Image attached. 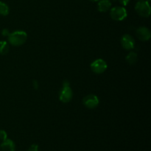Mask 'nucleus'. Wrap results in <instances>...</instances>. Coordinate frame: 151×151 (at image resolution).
Instances as JSON below:
<instances>
[{
	"instance_id": "1",
	"label": "nucleus",
	"mask_w": 151,
	"mask_h": 151,
	"mask_svg": "<svg viewBox=\"0 0 151 151\" xmlns=\"http://www.w3.org/2000/svg\"><path fill=\"white\" fill-rule=\"evenodd\" d=\"M7 38L11 45L19 47L24 44L27 38V35L24 31H16L9 34Z\"/></svg>"
},
{
	"instance_id": "16",
	"label": "nucleus",
	"mask_w": 151,
	"mask_h": 151,
	"mask_svg": "<svg viewBox=\"0 0 151 151\" xmlns=\"http://www.w3.org/2000/svg\"><path fill=\"white\" fill-rule=\"evenodd\" d=\"M119 3H120L121 4H122L123 6H126L129 4L130 0H119Z\"/></svg>"
},
{
	"instance_id": "2",
	"label": "nucleus",
	"mask_w": 151,
	"mask_h": 151,
	"mask_svg": "<svg viewBox=\"0 0 151 151\" xmlns=\"http://www.w3.org/2000/svg\"><path fill=\"white\" fill-rule=\"evenodd\" d=\"M73 97L72 88L69 86V82L68 81H63V87L59 93V99L63 103H67L72 100Z\"/></svg>"
},
{
	"instance_id": "19",
	"label": "nucleus",
	"mask_w": 151,
	"mask_h": 151,
	"mask_svg": "<svg viewBox=\"0 0 151 151\" xmlns=\"http://www.w3.org/2000/svg\"><path fill=\"white\" fill-rule=\"evenodd\" d=\"M90 1H100V0H90Z\"/></svg>"
},
{
	"instance_id": "15",
	"label": "nucleus",
	"mask_w": 151,
	"mask_h": 151,
	"mask_svg": "<svg viewBox=\"0 0 151 151\" xmlns=\"http://www.w3.org/2000/svg\"><path fill=\"white\" fill-rule=\"evenodd\" d=\"M38 149H39V147H38V145L33 144L30 145V147L28 148L27 151H38Z\"/></svg>"
},
{
	"instance_id": "4",
	"label": "nucleus",
	"mask_w": 151,
	"mask_h": 151,
	"mask_svg": "<svg viewBox=\"0 0 151 151\" xmlns=\"http://www.w3.org/2000/svg\"><path fill=\"white\" fill-rule=\"evenodd\" d=\"M110 16L112 19L114 21H122L127 17L128 13H127L126 9L124 7L121 6H116L111 9Z\"/></svg>"
},
{
	"instance_id": "14",
	"label": "nucleus",
	"mask_w": 151,
	"mask_h": 151,
	"mask_svg": "<svg viewBox=\"0 0 151 151\" xmlns=\"http://www.w3.org/2000/svg\"><path fill=\"white\" fill-rule=\"evenodd\" d=\"M7 138V134L4 130H1L0 129V140L1 141H4V139Z\"/></svg>"
},
{
	"instance_id": "13",
	"label": "nucleus",
	"mask_w": 151,
	"mask_h": 151,
	"mask_svg": "<svg viewBox=\"0 0 151 151\" xmlns=\"http://www.w3.org/2000/svg\"><path fill=\"white\" fill-rule=\"evenodd\" d=\"M9 51V46L6 41H0V54L6 55Z\"/></svg>"
},
{
	"instance_id": "11",
	"label": "nucleus",
	"mask_w": 151,
	"mask_h": 151,
	"mask_svg": "<svg viewBox=\"0 0 151 151\" xmlns=\"http://www.w3.org/2000/svg\"><path fill=\"white\" fill-rule=\"evenodd\" d=\"M126 61L128 62L129 64L133 65L135 64L137 61V54L134 52H131L128 54L126 56Z\"/></svg>"
},
{
	"instance_id": "9",
	"label": "nucleus",
	"mask_w": 151,
	"mask_h": 151,
	"mask_svg": "<svg viewBox=\"0 0 151 151\" xmlns=\"http://www.w3.org/2000/svg\"><path fill=\"white\" fill-rule=\"evenodd\" d=\"M0 148L2 151H15L16 150V144L13 140L10 139H6L0 145Z\"/></svg>"
},
{
	"instance_id": "12",
	"label": "nucleus",
	"mask_w": 151,
	"mask_h": 151,
	"mask_svg": "<svg viewBox=\"0 0 151 151\" xmlns=\"http://www.w3.org/2000/svg\"><path fill=\"white\" fill-rule=\"evenodd\" d=\"M10 11L8 5L6 3L3 2V1H0V15L1 16H7Z\"/></svg>"
},
{
	"instance_id": "18",
	"label": "nucleus",
	"mask_w": 151,
	"mask_h": 151,
	"mask_svg": "<svg viewBox=\"0 0 151 151\" xmlns=\"http://www.w3.org/2000/svg\"><path fill=\"white\" fill-rule=\"evenodd\" d=\"M33 86L35 87V88H37V87H38V83H37L36 81H33Z\"/></svg>"
},
{
	"instance_id": "8",
	"label": "nucleus",
	"mask_w": 151,
	"mask_h": 151,
	"mask_svg": "<svg viewBox=\"0 0 151 151\" xmlns=\"http://www.w3.org/2000/svg\"><path fill=\"white\" fill-rule=\"evenodd\" d=\"M136 34H137V38L142 41H148L151 36L150 29L146 27H139L137 29Z\"/></svg>"
},
{
	"instance_id": "21",
	"label": "nucleus",
	"mask_w": 151,
	"mask_h": 151,
	"mask_svg": "<svg viewBox=\"0 0 151 151\" xmlns=\"http://www.w3.org/2000/svg\"></svg>"
},
{
	"instance_id": "6",
	"label": "nucleus",
	"mask_w": 151,
	"mask_h": 151,
	"mask_svg": "<svg viewBox=\"0 0 151 151\" xmlns=\"http://www.w3.org/2000/svg\"><path fill=\"white\" fill-rule=\"evenodd\" d=\"M83 105L88 109H94L99 105V99L94 94H88L83 98Z\"/></svg>"
},
{
	"instance_id": "17",
	"label": "nucleus",
	"mask_w": 151,
	"mask_h": 151,
	"mask_svg": "<svg viewBox=\"0 0 151 151\" xmlns=\"http://www.w3.org/2000/svg\"><path fill=\"white\" fill-rule=\"evenodd\" d=\"M1 33H2L3 36H8V35L10 34V32H9L8 29H4L2 30V32H1Z\"/></svg>"
},
{
	"instance_id": "10",
	"label": "nucleus",
	"mask_w": 151,
	"mask_h": 151,
	"mask_svg": "<svg viewBox=\"0 0 151 151\" xmlns=\"http://www.w3.org/2000/svg\"><path fill=\"white\" fill-rule=\"evenodd\" d=\"M97 4V9L100 12H107L111 7V2L110 0H100Z\"/></svg>"
},
{
	"instance_id": "7",
	"label": "nucleus",
	"mask_w": 151,
	"mask_h": 151,
	"mask_svg": "<svg viewBox=\"0 0 151 151\" xmlns=\"http://www.w3.org/2000/svg\"><path fill=\"white\" fill-rule=\"evenodd\" d=\"M121 44L125 50H131L134 49V45H135V41L131 35L125 34L121 38Z\"/></svg>"
},
{
	"instance_id": "20",
	"label": "nucleus",
	"mask_w": 151,
	"mask_h": 151,
	"mask_svg": "<svg viewBox=\"0 0 151 151\" xmlns=\"http://www.w3.org/2000/svg\"><path fill=\"white\" fill-rule=\"evenodd\" d=\"M146 1H150V0H146Z\"/></svg>"
},
{
	"instance_id": "3",
	"label": "nucleus",
	"mask_w": 151,
	"mask_h": 151,
	"mask_svg": "<svg viewBox=\"0 0 151 151\" xmlns=\"http://www.w3.org/2000/svg\"><path fill=\"white\" fill-rule=\"evenodd\" d=\"M135 10L140 16L147 18L150 15V6L149 1L146 0H139L135 5Z\"/></svg>"
},
{
	"instance_id": "5",
	"label": "nucleus",
	"mask_w": 151,
	"mask_h": 151,
	"mask_svg": "<svg viewBox=\"0 0 151 151\" xmlns=\"http://www.w3.org/2000/svg\"><path fill=\"white\" fill-rule=\"evenodd\" d=\"M91 69L96 74H102L107 69V63L103 59H97L91 64Z\"/></svg>"
}]
</instances>
